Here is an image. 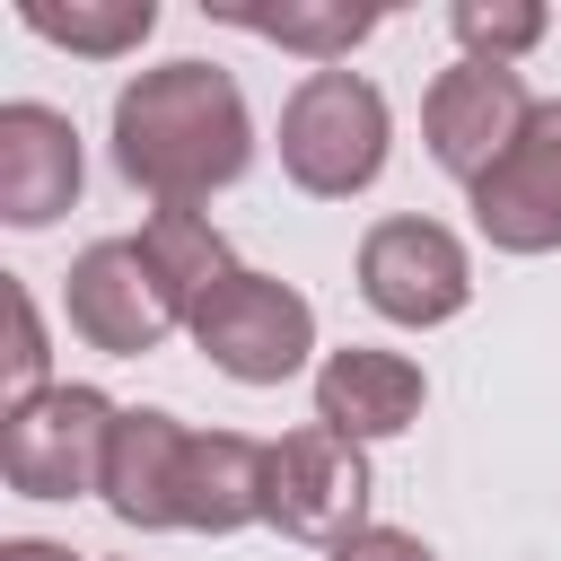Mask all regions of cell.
<instances>
[{"mask_svg": "<svg viewBox=\"0 0 561 561\" xmlns=\"http://www.w3.org/2000/svg\"><path fill=\"white\" fill-rule=\"evenodd\" d=\"M114 167L123 184H140L158 210L184 202L202 210L210 193H228L254 167V114L245 88L219 61H158L140 79L114 88Z\"/></svg>", "mask_w": 561, "mask_h": 561, "instance_id": "obj_1", "label": "cell"}, {"mask_svg": "<svg viewBox=\"0 0 561 561\" xmlns=\"http://www.w3.org/2000/svg\"><path fill=\"white\" fill-rule=\"evenodd\" d=\"M386 140H394V114L359 70H307L280 96V175L316 202L368 193L386 175Z\"/></svg>", "mask_w": 561, "mask_h": 561, "instance_id": "obj_2", "label": "cell"}, {"mask_svg": "<svg viewBox=\"0 0 561 561\" xmlns=\"http://www.w3.org/2000/svg\"><path fill=\"white\" fill-rule=\"evenodd\" d=\"M123 403L96 386H44L26 403H0V473L26 500H79L105 482V447H114Z\"/></svg>", "mask_w": 561, "mask_h": 561, "instance_id": "obj_3", "label": "cell"}, {"mask_svg": "<svg viewBox=\"0 0 561 561\" xmlns=\"http://www.w3.org/2000/svg\"><path fill=\"white\" fill-rule=\"evenodd\" d=\"M184 333H193V351H202L219 377H237V386H280V377H298L307 351H316V307H307L289 280L237 263V272L184 316Z\"/></svg>", "mask_w": 561, "mask_h": 561, "instance_id": "obj_4", "label": "cell"}, {"mask_svg": "<svg viewBox=\"0 0 561 561\" xmlns=\"http://www.w3.org/2000/svg\"><path fill=\"white\" fill-rule=\"evenodd\" d=\"M359 298L386 316V324H456L473 307V254L447 219H421V210H394L359 237Z\"/></svg>", "mask_w": 561, "mask_h": 561, "instance_id": "obj_5", "label": "cell"}, {"mask_svg": "<svg viewBox=\"0 0 561 561\" xmlns=\"http://www.w3.org/2000/svg\"><path fill=\"white\" fill-rule=\"evenodd\" d=\"M368 491H377L368 447L333 438L324 421L272 438V456H263V526L289 535V543H324V552L351 543L368 526Z\"/></svg>", "mask_w": 561, "mask_h": 561, "instance_id": "obj_6", "label": "cell"}, {"mask_svg": "<svg viewBox=\"0 0 561 561\" xmlns=\"http://www.w3.org/2000/svg\"><path fill=\"white\" fill-rule=\"evenodd\" d=\"M61 307H70V333H79L88 351H105V359H149V351L184 324V307H175V289L158 280V263L140 254V237H96V245L70 263Z\"/></svg>", "mask_w": 561, "mask_h": 561, "instance_id": "obj_7", "label": "cell"}, {"mask_svg": "<svg viewBox=\"0 0 561 561\" xmlns=\"http://www.w3.org/2000/svg\"><path fill=\"white\" fill-rule=\"evenodd\" d=\"M526 114H535V96L508 61H447L421 96V140L456 184H482L508 158V140L526 131Z\"/></svg>", "mask_w": 561, "mask_h": 561, "instance_id": "obj_8", "label": "cell"}, {"mask_svg": "<svg viewBox=\"0 0 561 561\" xmlns=\"http://www.w3.org/2000/svg\"><path fill=\"white\" fill-rule=\"evenodd\" d=\"M465 202L500 254H552L561 245V96H535L526 131L508 140V158L482 184H465Z\"/></svg>", "mask_w": 561, "mask_h": 561, "instance_id": "obj_9", "label": "cell"}, {"mask_svg": "<svg viewBox=\"0 0 561 561\" xmlns=\"http://www.w3.org/2000/svg\"><path fill=\"white\" fill-rule=\"evenodd\" d=\"M88 184V158H79V131L61 105H0V219L9 228H53Z\"/></svg>", "mask_w": 561, "mask_h": 561, "instance_id": "obj_10", "label": "cell"}, {"mask_svg": "<svg viewBox=\"0 0 561 561\" xmlns=\"http://www.w3.org/2000/svg\"><path fill=\"white\" fill-rule=\"evenodd\" d=\"M421 403H430V377H421V359H403V351L351 342V351H324V359H316V421H324L333 438H351V447L403 438V430L421 421Z\"/></svg>", "mask_w": 561, "mask_h": 561, "instance_id": "obj_11", "label": "cell"}, {"mask_svg": "<svg viewBox=\"0 0 561 561\" xmlns=\"http://www.w3.org/2000/svg\"><path fill=\"white\" fill-rule=\"evenodd\" d=\"M184 447H193V430H184L175 412H158V403H123V421H114V447H105V482H96L105 517H114V526H140V535L175 526Z\"/></svg>", "mask_w": 561, "mask_h": 561, "instance_id": "obj_12", "label": "cell"}, {"mask_svg": "<svg viewBox=\"0 0 561 561\" xmlns=\"http://www.w3.org/2000/svg\"><path fill=\"white\" fill-rule=\"evenodd\" d=\"M263 438L245 430H193L184 447V491H175V526L184 535H237L263 526Z\"/></svg>", "mask_w": 561, "mask_h": 561, "instance_id": "obj_13", "label": "cell"}, {"mask_svg": "<svg viewBox=\"0 0 561 561\" xmlns=\"http://www.w3.org/2000/svg\"><path fill=\"white\" fill-rule=\"evenodd\" d=\"M210 18H228V26L263 35V44L307 53L316 70H342V53L377 35V9H351V0H280V9H263V0H210Z\"/></svg>", "mask_w": 561, "mask_h": 561, "instance_id": "obj_14", "label": "cell"}, {"mask_svg": "<svg viewBox=\"0 0 561 561\" xmlns=\"http://www.w3.org/2000/svg\"><path fill=\"white\" fill-rule=\"evenodd\" d=\"M18 26L61 44V53H88V61H114V53H140L149 26H158V0H18Z\"/></svg>", "mask_w": 561, "mask_h": 561, "instance_id": "obj_15", "label": "cell"}, {"mask_svg": "<svg viewBox=\"0 0 561 561\" xmlns=\"http://www.w3.org/2000/svg\"><path fill=\"white\" fill-rule=\"evenodd\" d=\"M140 254L158 263V280L175 289V307L193 316L237 263H228V237L210 228V210H184V202H167V210H149V228H140Z\"/></svg>", "mask_w": 561, "mask_h": 561, "instance_id": "obj_16", "label": "cell"}, {"mask_svg": "<svg viewBox=\"0 0 561 561\" xmlns=\"http://www.w3.org/2000/svg\"><path fill=\"white\" fill-rule=\"evenodd\" d=\"M447 26H456V44H465V61H508V70H517V53H535L552 18H543L535 0H456Z\"/></svg>", "mask_w": 561, "mask_h": 561, "instance_id": "obj_17", "label": "cell"}, {"mask_svg": "<svg viewBox=\"0 0 561 561\" xmlns=\"http://www.w3.org/2000/svg\"><path fill=\"white\" fill-rule=\"evenodd\" d=\"M0 298H9V351H0V394H9V403H26V394H44V386H53V377H44V368H53V351H44V316H35V289H26V280H9Z\"/></svg>", "mask_w": 561, "mask_h": 561, "instance_id": "obj_18", "label": "cell"}, {"mask_svg": "<svg viewBox=\"0 0 561 561\" xmlns=\"http://www.w3.org/2000/svg\"><path fill=\"white\" fill-rule=\"evenodd\" d=\"M324 561H438L421 535H403V526H359L351 543H333Z\"/></svg>", "mask_w": 561, "mask_h": 561, "instance_id": "obj_19", "label": "cell"}, {"mask_svg": "<svg viewBox=\"0 0 561 561\" xmlns=\"http://www.w3.org/2000/svg\"><path fill=\"white\" fill-rule=\"evenodd\" d=\"M0 561H79V552H70V543H44V535H9Z\"/></svg>", "mask_w": 561, "mask_h": 561, "instance_id": "obj_20", "label": "cell"}]
</instances>
